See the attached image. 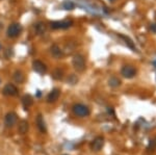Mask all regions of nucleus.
Returning <instances> with one entry per match:
<instances>
[{
    "mask_svg": "<svg viewBox=\"0 0 156 155\" xmlns=\"http://www.w3.org/2000/svg\"><path fill=\"white\" fill-rule=\"evenodd\" d=\"M72 111L74 112L75 116L79 117V118H85V117H89L90 114V108L84 104L81 103H77L74 104L72 107Z\"/></svg>",
    "mask_w": 156,
    "mask_h": 155,
    "instance_id": "obj_1",
    "label": "nucleus"
},
{
    "mask_svg": "<svg viewBox=\"0 0 156 155\" xmlns=\"http://www.w3.org/2000/svg\"><path fill=\"white\" fill-rule=\"evenodd\" d=\"M72 64L77 72H83L85 70V59L81 54H76L73 56Z\"/></svg>",
    "mask_w": 156,
    "mask_h": 155,
    "instance_id": "obj_2",
    "label": "nucleus"
},
{
    "mask_svg": "<svg viewBox=\"0 0 156 155\" xmlns=\"http://www.w3.org/2000/svg\"><path fill=\"white\" fill-rule=\"evenodd\" d=\"M22 31V27L19 23H12L7 28V37H17L21 33Z\"/></svg>",
    "mask_w": 156,
    "mask_h": 155,
    "instance_id": "obj_3",
    "label": "nucleus"
},
{
    "mask_svg": "<svg viewBox=\"0 0 156 155\" xmlns=\"http://www.w3.org/2000/svg\"><path fill=\"white\" fill-rule=\"evenodd\" d=\"M73 25L72 20H64V21H53L51 22L50 26L53 29H67Z\"/></svg>",
    "mask_w": 156,
    "mask_h": 155,
    "instance_id": "obj_4",
    "label": "nucleus"
},
{
    "mask_svg": "<svg viewBox=\"0 0 156 155\" xmlns=\"http://www.w3.org/2000/svg\"><path fill=\"white\" fill-rule=\"evenodd\" d=\"M17 122H18V116H17L16 112L11 111V112H7L5 114L4 124H5L6 127H12L14 125H16Z\"/></svg>",
    "mask_w": 156,
    "mask_h": 155,
    "instance_id": "obj_5",
    "label": "nucleus"
},
{
    "mask_svg": "<svg viewBox=\"0 0 156 155\" xmlns=\"http://www.w3.org/2000/svg\"><path fill=\"white\" fill-rule=\"evenodd\" d=\"M121 74L125 78H133L136 75V70L132 66H124L122 70H121Z\"/></svg>",
    "mask_w": 156,
    "mask_h": 155,
    "instance_id": "obj_6",
    "label": "nucleus"
},
{
    "mask_svg": "<svg viewBox=\"0 0 156 155\" xmlns=\"http://www.w3.org/2000/svg\"><path fill=\"white\" fill-rule=\"evenodd\" d=\"M3 95L5 96H9V97H12V96H16L18 94V89L15 84L12 83H7L5 86L3 87V91H2Z\"/></svg>",
    "mask_w": 156,
    "mask_h": 155,
    "instance_id": "obj_7",
    "label": "nucleus"
},
{
    "mask_svg": "<svg viewBox=\"0 0 156 155\" xmlns=\"http://www.w3.org/2000/svg\"><path fill=\"white\" fill-rule=\"evenodd\" d=\"M32 68H34V71L39 74H44V73H46V71H47L46 65L41 61H34L32 62Z\"/></svg>",
    "mask_w": 156,
    "mask_h": 155,
    "instance_id": "obj_8",
    "label": "nucleus"
},
{
    "mask_svg": "<svg viewBox=\"0 0 156 155\" xmlns=\"http://www.w3.org/2000/svg\"><path fill=\"white\" fill-rule=\"evenodd\" d=\"M103 145H104V139H103L102 136H97L96 139L92 142V144H90V148H92V150L97 152L102 149Z\"/></svg>",
    "mask_w": 156,
    "mask_h": 155,
    "instance_id": "obj_9",
    "label": "nucleus"
},
{
    "mask_svg": "<svg viewBox=\"0 0 156 155\" xmlns=\"http://www.w3.org/2000/svg\"><path fill=\"white\" fill-rule=\"evenodd\" d=\"M59 96H60L59 90L58 89H53L48 94V96H47V102H48V103H54V102H56L57 100H58Z\"/></svg>",
    "mask_w": 156,
    "mask_h": 155,
    "instance_id": "obj_10",
    "label": "nucleus"
},
{
    "mask_svg": "<svg viewBox=\"0 0 156 155\" xmlns=\"http://www.w3.org/2000/svg\"><path fill=\"white\" fill-rule=\"evenodd\" d=\"M37 128H39V130L42 132V133H46L47 132V127H46V123H45L44 121V118H43V116L41 114H37Z\"/></svg>",
    "mask_w": 156,
    "mask_h": 155,
    "instance_id": "obj_11",
    "label": "nucleus"
},
{
    "mask_svg": "<svg viewBox=\"0 0 156 155\" xmlns=\"http://www.w3.org/2000/svg\"><path fill=\"white\" fill-rule=\"evenodd\" d=\"M50 52H51L52 56L55 57V58H62V50L59 48L58 45L56 44H53L51 47H50Z\"/></svg>",
    "mask_w": 156,
    "mask_h": 155,
    "instance_id": "obj_12",
    "label": "nucleus"
},
{
    "mask_svg": "<svg viewBox=\"0 0 156 155\" xmlns=\"http://www.w3.org/2000/svg\"><path fill=\"white\" fill-rule=\"evenodd\" d=\"M29 128V124L26 120H22L21 122L19 123V127H18V131L20 134H25L27 131H28Z\"/></svg>",
    "mask_w": 156,
    "mask_h": 155,
    "instance_id": "obj_13",
    "label": "nucleus"
},
{
    "mask_svg": "<svg viewBox=\"0 0 156 155\" xmlns=\"http://www.w3.org/2000/svg\"><path fill=\"white\" fill-rule=\"evenodd\" d=\"M32 103H34V99H32V97L30 95H24L22 97V104H23L25 109H27L28 107L31 106Z\"/></svg>",
    "mask_w": 156,
    "mask_h": 155,
    "instance_id": "obj_14",
    "label": "nucleus"
},
{
    "mask_svg": "<svg viewBox=\"0 0 156 155\" xmlns=\"http://www.w3.org/2000/svg\"><path fill=\"white\" fill-rule=\"evenodd\" d=\"M36 31L37 34H43L45 31H46V25H45L44 22H39V23L36 24Z\"/></svg>",
    "mask_w": 156,
    "mask_h": 155,
    "instance_id": "obj_15",
    "label": "nucleus"
},
{
    "mask_svg": "<svg viewBox=\"0 0 156 155\" xmlns=\"http://www.w3.org/2000/svg\"><path fill=\"white\" fill-rule=\"evenodd\" d=\"M14 79L18 83H22L24 81V75L21 71H16L14 73Z\"/></svg>",
    "mask_w": 156,
    "mask_h": 155,
    "instance_id": "obj_16",
    "label": "nucleus"
},
{
    "mask_svg": "<svg viewBox=\"0 0 156 155\" xmlns=\"http://www.w3.org/2000/svg\"><path fill=\"white\" fill-rule=\"evenodd\" d=\"M108 84L112 87H117L121 84V80L119 78H117V77H112V78L108 80Z\"/></svg>",
    "mask_w": 156,
    "mask_h": 155,
    "instance_id": "obj_17",
    "label": "nucleus"
},
{
    "mask_svg": "<svg viewBox=\"0 0 156 155\" xmlns=\"http://www.w3.org/2000/svg\"><path fill=\"white\" fill-rule=\"evenodd\" d=\"M62 9H67V11H72V9H75V4L73 3L72 1L67 0V1H65L64 3H62Z\"/></svg>",
    "mask_w": 156,
    "mask_h": 155,
    "instance_id": "obj_18",
    "label": "nucleus"
},
{
    "mask_svg": "<svg viewBox=\"0 0 156 155\" xmlns=\"http://www.w3.org/2000/svg\"><path fill=\"white\" fill-rule=\"evenodd\" d=\"M62 74H64V72H62V70L60 69H56L53 71V73H52V77H53V79H56V80H59V79L62 78Z\"/></svg>",
    "mask_w": 156,
    "mask_h": 155,
    "instance_id": "obj_19",
    "label": "nucleus"
},
{
    "mask_svg": "<svg viewBox=\"0 0 156 155\" xmlns=\"http://www.w3.org/2000/svg\"><path fill=\"white\" fill-rule=\"evenodd\" d=\"M77 80H78V79L74 76V75H71V76H70L69 78H68L67 81L69 82V83H71V84H75L77 82Z\"/></svg>",
    "mask_w": 156,
    "mask_h": 155,
    "instance_id": "obj_20",
    "label": "nucleus"
},
{
    "mask_svg": "<svg viewBox=\"0 0 156 155\" xmlns=\"http://www.w3.org/2000/svg\"><path fill=\"white\" fill-rule=\"evenodd\" d=\"M0 50H1V44H0Z\"/></svg>",
    "mask_w": 156,
    "mask_h": 155,
    "instance_id": "obj_21",
    "label": "nucleus"
},
{
    "mask_svg": "<svg viewBox=\"0 0 156 155\" xmlns=\"http://www.w3.org/2000/svg\"><path fill=\"white\" fill-rule=\"evenodd\" d=\"M0 83H1V80H0Z\"/></svg>",
    "mask_w": 156,
    "mask_h": 155,
    "instance_id": "obj_22",
    "label": "nucleus"
},
{
    "mask_svg": "<svg viewBox=\"0 0 156 155\" xmlns=\"http://www.w3.org/2000/svg\"><path fill=\"white\" fill-rule=\"evenodd\" d=\"M65 155H67V154H65Z\"/></svg>",
    "mask_w": 156,
    "mask_h": 155,
    "instance_id": "obj_23",
    "label": "nucleus"
}]
</instances>
